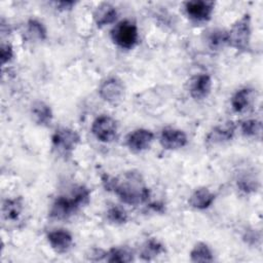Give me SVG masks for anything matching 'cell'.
<instances>
[{"label":"cell","instance_id":"6da1fadb","mask_svg":"<svg viewBox=\"0 0 263 263\" xmlns=\"http://www.w3.org/2000/svg\"><path fill=\"white\" fill-rule=\"evenodd\" d=\"M102 183L106 190L113 191L122 202L129 205L143 203L150 197L149 188L143 184L141 175L136 172L124 174L122 179L104 175Z\"/></svg>","mask_w":263,"mask_h":263},{"label":"cell","instance_id":"7a4b0ae2","mask_svg":"<svg viewBox=\"0 0 263 263\" xmlns=\"http://www.w3.org/2000/svg\"><path fill=\"white\" fill-rule=\"evenodd\" d=\"M90 192L86 187L79 186L75 189L71 198L59 196L54 199L49 215L55 219H66L75 213L79 208L88 203Z\"/></svg>","mask_w":263,"mask_h":263},{"label":"cell","instance_id":"3957f363","mask_svg":"<svg viewBox=\"0 0 263 263\" xmlns=\"http://www.w3.org/2000/svg\"><path fill=\"white\" fill-rule=\"evenodd\" d=\"M251 32V16L249 13H245L227 32L228 45L238 51H247L250 48Z\"/></svg>","mask_w":263,"mask_h":263},{"label":"cell","instance_id":"277c9868","mask_svg":"<svg viewBox=\"0 0 263 263\" xmlns=\"http://www.w3.org/2000/svg\"><path fill=\"white\" fill-rule=\"evenodd\" d=\"M111 37L114 43H116L119 47L130 49L138 42V27L132 21H121L112 29Z\"/></svg>","mask_w":263,"mask_h":263},{"label":"cell","instance_id":"5b68a950","mask_svg":"<svg viewBox=\"0 0 263 263\" xmlns=\"http://www.w3.org/2000/svg\"><path fill=\"white\" fill-rule=\"evenodd\" d=\"M52 147L62 155H70L80 142L79 134L69 127L58 128L51 137Z\"/></svg>","mask_w":263,"mask_h":263},{"label":"cell","instance_id":"8992f818","mask_svg":"<svg viewBox=\"0 0 263 263\" xmlns=\"http://www.w3.org/2000/svg\"><path fill=\"white\" fill-rule=\"evenodd\" d=\"M117 122L108 115H102L95 119L91 125L92 135L103 143L112 142L117 135Z\"/></svg>","mask_w":263,"mask_h":263},{"label":"cell","instance_id":"52a82bcc","mask_svg":"<svg viewBox=\"0 0 263 263\" xmlns=\"http://www.w3.org/2000/svg\"><path fill=\"white\" fill-rule=\"evenodd\" d=\"M123 82L117 77H110L104 80L99 87L100 97L111 105H118L124 98Z\"/></svg>","mask_w":263,"mask_h":263},{"label":"cell","instance_id":"ba28073f","mask_svg":"<svg viewBox=\"0 0 263 263\" xmlns=\"http://www.w3.org/2000/svg\"><path fill=\"white\" fill-rule=\"evenodd\" d=\"M154 140V135L146 128H138L132 132L126 138V145L134 153H140L147 150Z\"/></svg>","mask_w":263,"mask_h":263},{"label":"cell","instance_id":"9c48e42d","mask_svg":"<svg viewBox=\"0 0 263 263\" xmlns=\"http://www.w3.org/2000/svg\"><path fill=\"white\" fill-rule=\"evenodd\" d=\"M214 2L212 1H188L185 3L187 15L194 22H205L211 18L214 10Z\"/></svg>","mask_w":263,"mask_h":263},{"label":"cell","instance_id":"30bf717a","mask_svg":"<svg viewBox=\"0 0 263 263\" xmlns=\"http://www.w3.org/2000/svg\"><path fill=\"white\" fill-rule=\"evenodd\" d=\"M159 142L164 149L176 150L184 147L187 144L188 140L186 134L183 130L173 127H166L162 129Z\"/></svg>","mask_w":263,"mask_h":263},{"label":"cell","instance_id":"8fae6325","mask_svg":"<svg viewBox=\"0 0 263 263\" xmlns=\"http://www.w3.org/2000/svg\"><path fill=\"white\" fill-rule=\"evenodd\" d=\"M235 124L232 121H228L219 124L211 129L208 134L205 141L208 145H221L230 141L235 133Z\"/></svg>","mask_w":263,"mask_h":263},{"label":"cell","instance_id":"7c38bea8","mask_svg":"<svg viewBox=\"0 0 263 263\" xmlns=\"http://www.w3.org/2000/svg\"><path fill=\"white\" fill-rule=\"evenodd\" d=\"M212 89V78L208 74L195 76L190 83V95L195 100H202L209 96Z\"/></svg>","mask_w":263,"mask_h":263},{"label":"cell","instance_id":"4fadbf2b","mask_svg":"<svg viewBox=\"0 0 263 263\" xmlns=\"http://www.w3.org/2000/svg\"><path fill=\"white\" fill-rule=\"evenodd\" d=\"M47 240L50 247L58 253H64L68 251L73 242L71 233L64 229L53 230L47 234Z\"/></svg>","mask_w":263,"mask_h":263},{"label":"cell","instance_id":"5bb4252c","mask_svg":"<svg viewBox=\"0 0 263 263\" xmlns=\"http://www.w3.org/2000/svg\"><path fill=\"white\" fill-rule=\"evenodd\" d=\"M215 194L208 188L201 187L196 189L189 197L188 203L191 208L196 210H205L215 201Z\"/></svg>","mask_w":263,"mask_h":263},{"label":"cell","instance_id":"9a60e30c","mask_svg":"<svg viewBox=\"0 0 263 263\" xmlns=\"http://www.w3.org/2000/svg\"><path fill=\"white\" fill-rule=\"evenodd\" d=\"M117 17L116 8L110 3H101L97 6L93 12V20L98 27L102 28L115 22Z\"/></svg>","mask_w":263,"mask_h":263},{"label":"cell","instance_id":"2e32d148","mask_svg":"<svg viewBox=\"0 0 263 263\" xmlns=\"http://www.w3.org/2000/svg\"><path fill=\"white\" fill-rule=\"evenodd\" d=\"M31 114L34 121L42 126H48L52 121L51 108L42 101H36L31 107Z\"/></svg>","mask_w":263,"mask_h":263},{"label":"cell","instance_id":"e0dca14e","mask_svg":"<svg viewBox=\"0 0 263 263\" xmlns=\"http://www.w3.org/2000/svg\"><path fill=\"white\" fill-rule=\"evenodd\" d=\"M254 99V89L249 87L240 88L231 98L232 109L237 113L243 112L251 106Z\"/></svg>","mask_w":263,"mask_h":263},{"label":"cell","instance_id":"ac0fdd59","mask_svg":"<svg viewBox=\"0 0 263 263\" xmlns=\"http://www.w3.org/2000/svg\"><path fill=\"white\" fill-rule=\"evenodd\" d=\"M23 210L22 197L5 199L2 203V215L7 221H15Z\"/></svg>","mask_w":263,"mask_h":263},{"label":"cell","instance_id":"d6986e66","mask_svg":"<svg viewBox=\"0 0 263 263\" xmlns=\"http://www.w3.org/2000/svg\"><path fill=\"white\" fill-rule=\"evenodd\" d=\"M164 252H165L164 246L160 241H158L155 238H150L144 243L140 256L143 260L149 261Z\"/></svg>","mask_w":263,"mask_h":263},{"label":"cell","instance_id":"ffe728a7","mask_svg":"<svg viewBox=\"0 0 263 263\" xmlns=\"http://www.w3.org/2000/svg\"><path fill=\"white\" fill-rule=\"evenodd\" d=\"M192 262H213L214 256L210 247L204 242H197L190 252Z\"/></svg>","mask_w":263,"mask_h":263},{"label":"cell","instance_id":"44dd1931","mask_svg":"<svg viewBox=\"0 0 263 263\" xmlns=\"http://www.w3.org/2000/svg\"><path fill=\"white\" fill-rule=\"evenodd\" d=\"M206 42L212 50H220L225 45H228L227 31L215 29L210 32L206 37Z\"/></svg>","mask_w":263,"mask_h":263},{"label":"cell","instance_id":"7402d4cb","mask_svg":"<svg viewBox=\"0 0 263 263\" xmlns=\"http://www.w3.org/2000/svg\"><path fill=\"white\" fill-rule=\"evenodd\" d=\"M106 260L108 262L125 263L134 260L133 252L127 248H112L106 253Z\"/></svg>","mask_w":263,"mask_h":263},{"label":"cell","instance_id":"603a6c76","mask_svg":"<svg viewBox=\"0 0 263 263\" xmlns=\"http://www.w3.org/2000/svg\"><path fill=\"white\" fill-rule=\"evenodd\" d=\"M240 130L241 134L248 138L261 137L262 122L258 119H247L240 123Z\"/></svg>","mask_w":263,"mask_h":263},{"label":"cell","instance_id":"cb8c5ba5","mask_svg":"<svg viewBox=\"0 0 263 263\" xmlns=\"http://www.w3.org/2000/svg\"><path fill=\"white\" fill-rule=\"evenodd\" d=\"M127 214L126 212L117 205L111 206L108 211H107V220L110 223L116 224V225H121L126 223L127 221Z\"/></svg>","mask_w":263,"mask_h":263},{"label":"cell","instance_id":"d4e9b609","mask_svg":"<svg viewBox=\"0 0 263 263\" xmlns=\"http://www.w3.org/2000/svg\"><path fill=\"white\" fill-rule=\"evenodd\" d=\"M28 32L31 36L39 39V40H44L46 39V29L44 25L39 22L36 18H30L28 21Z\"/></svg>","mask_w":263,"mask_h":263},{"label":"cell","instance_id":"484cf974","mask_svg":"<svg viewBox=\"0 0 263 263\" xmlns=\"http://www.w3.org/2000/svg\"><path fill=\"white\" fill-rule=\"evenodd\" d=\"M237 187L240 191H242L245 193H251V192L256 191L258 184H257V181L253 177L245 175L237 180Z\"/></svg>","mask_w":263,"mask_h":263},{"label":"cell","instance_id":"4316f807","mask_svg":"<svg viewBox=\"0 0 263 263\" xmlns=\"http://www.w3.org/2000/svg\"><path fill=\"white\" fill-rule=\"evenodd\" d=\"M13 57V49L12 46L8 43L2 44L1 48H0V59H1V63L2 65L8 63Z\"/></svg>","mask_w":263,"mask_h":263},{"label":"cell","instance_id":"83f0119b","mask_svg":"<svg viewBox=\"0 0 263 263\" xmlns=\"http://www.w3.org/2000/svg\"><path fill=\"white\" fill-rule=\"evenodd\" d=\"M243 239L248 243H256V241L260 240V235L254 230H248L243 235Z\"/></svg>","mask_w":263,"mask_h":263},{"label":"cell","instance_id":"f1b7e54d","mask_svg":"<svg viewBox=\"0 0 263 263\" xmlns=\"http://www.w3.org/2000/svg\"><path fill=\"white\" fill-rule=\"evenodd\" d=\"M55 4L59 7V9L66 10V9H71L72 6L75 5V2L74 1H60V2H57Z\"/></svg>","mask_w":263,"mask_h":263}]
</instances>
